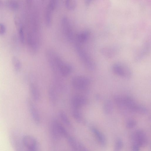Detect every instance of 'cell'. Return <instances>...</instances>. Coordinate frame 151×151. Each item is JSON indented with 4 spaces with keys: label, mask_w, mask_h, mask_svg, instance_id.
<instances>
[{
    "label": "cell",
    "mask_w": 151,
    "mask_h": 151,
    "mask_svg": "<svg viewBox=\"0 0 151 151\" xmlns=\"http://www.w3.org/2000/svg\"><path fill=\"white\" fill-rule=\"evenodd\" d=\"M49 65L52 71L58 72L61 76L66 77L71 73L72 68L71 66L64 61L57 54L52 50H50L47 55Z\"/></svg>",
    "instance_id": "1"
},
{
    "label": "cell",
    "mask_w": 151,
    "mask_h": 151,
    "mask_svg": "<svg viewBox=\"0 0 151 151\" xmlns=\"http://www.w3.org/2000/svg\"><path fill=\"white\" fill-rule=\"evenodd\" d=\"M76 49L80 59L86 67L90 71H94L96 68L95 64L88 54L80 44H77L76 45Z\"/></svg>",
    "instance_id": "2"
},
{
    "label": "cell",
    "mask_w": 151,
    "mask_h": 151,
    "mask_svg": "<svg viewBox=\"0 0 151 151\" xmlns=\"http://www.w3.org/2000/svg\"><path fill=\"white\" fill-rule=\"evenodd\" d=\"M112 70L118 76L127 79L130 78L132 76L131 70L123 64L116 63L114 64L112 67Z\"/></svg>",
    "instance_id": "3"
},
{
    "label": "cell",
    "mask_w": 151,
    "mask_h": 151,
    "mask_svg": "<svg viewBox=\"0 0 151 151\" xmlns=\"http://www.w3.org/2000/svg\"><path fill=\"white\" fill-rule=\"evenodd\" d=\"M91 82V80L89 78L80 76L74 77L71 81L73 87L79 90H84L87 89Z\"/></svg>",
    "instance_id": "4"
},
{
    "label": "cell",
    "mask_w": 151,
    "mask_h": 151,
    "mask_svg": "<svg viewBox=\"0 0 151 151\" xmlns=\"http://www.w3.org/2000/svg\"><path fill=\"white\" fill-rule=\"evenodd\" d=\"M134 143L138 144L140 147H144L148 144V140L146 133L143 130L136 131L133 135Z\"/></svg>",
    "instance_id": "5"
},
{
    "label": "cell",
    "mask_w": 151,
    "mask_h": 151,
    "mask_svg": "<svg viewBox=\"0 0 151 151\" xmlns=\"http://www.w3.org/2000/svg\"><path fill=\"white\" fill-rule=\"evenodd\" d=\"M61 26L65 36L69 41H72L73 39V31L70 21L67 17L62 18Z\"/></svg>",
    "instance_id": "6"
},
{
    "label": "cell",
    "mask_w": 151,
    "mask_h": 151,
    "mask_svg": "<svg viewBox=\"0 0 151 151\" xmlns=\"http://www.w3.org/2000/svg\"><path fill=\"white\" fill-rule=\"evenodd\" d=\"M57 4L56 1H51L48 4L45 13L46 24L48 27L51 26V23L53 12Z\"/></svg>",
    "instance_id": "7"
},
{
    "label": "cell",
    "mask_w": 151,
    "mask_h": 151,
    "mask_svg": "<svg viewBox=\"0 0 151 151\" xmlns=\"http://www.w3.org/2000/svg\"><path fill=\"white\" fill-rule=\"evenodd\" d=\"M27 105L31 116L35 123L37 125L40 123V115L37 107L31 100H27Z\"/></svg>",
    "instance_id": "8"
},
{
    "label": "cell",
    "mask_w": 151,
    "mask_h": 151,
    "mask_svg": "<svg viewBox=\"0 0 151 151\" xmlns=\"http://www.w3.org/2000/svg\"><path fill=\"white\" fill-rule=\"evenodd\" d=\"M22 144L26 150L38 147V143L36 139L29 135L24 136L22 139Z\"/></svg>",
    "instance_id": "9"
},
{
    "label": "cell",
    "mask_w": 151,
    "mask_h": 151,
    "mask_svg": "<svg viewBox=\"0 0 151 151\" xmlns=\"http://www.w3.org/2000/svg\"><path fill=\"white\" fill-rule=\"evenodd\" d=\"M87 102V99L84 96L76 95L73 96L71 100L72 108L80 109L82 106Z\"/></svg>",
    "instance_id": "10"
},
{
    "label": "cell",
    "mask_w": 151,
    "mask_h": 151,
    "mask_svg": "<svg viewBox=\"0 0 151 151\" xmlns=\"http://www.w3.org/2000/svg\"><path fill=\"white\" fill-rule=\"evenodd\" d=\"M50 132L52 138L56 141H58L62 137L57 127L56 121H53L50 127Z\"/></svg>",
    "instance_id": "11"
},
{
    "label": "cell",
    "mask_w": 151,
    "mask_h": 151,
    "mask_svg": "<svg viewBox=\"0 0 151 151\" xmlns=\"http://www.w3.org/2000/svg\"><path fill=\"white\" fill-rule=\"evenodd\" d=\"M29 89L33 99L36 102L39 101L40 98V94L36 85L34 83H31L29 85Z\"/></svg>",
    "instance_id": "12"
},
{
    "label": "cell",
    "mask_w": 151,
    "mask_h": 151,
    "mask_svg": "<svg viewBox=\"0 0 151 151\" xmlns=\"http://www.w3.org/2000/svg\"><path fill=\"white\" fill-rule=\"evenodd\" d=\"M91 130L93 133L95 135L100 144L103 146H104L106 144V140L105 137L98 129L94 127L91 128Z\"/></svg>",
    "instance_id": "13"
},
{
    "label": "cell",
    "mask_w": 151,
    "mask_h": 151,
    "mask_svg": "<svg viewBox=\"0 0 151 151\" xmlns=\"http://www.w3.org/2000/svg\"><path fill=\"white\" fill-rule=\"evenodd\" d=\"M49 96L51 104L53 105H56L57 102L58 98L57 90L55 87H51L49 88Z\"/></svg>",
    "instance_id": "14"
},
{
    "label": "cell",
    "mask_w": 151,
    "mask_h": 151,
    "mask_svg": "<svg viewBox=\"0 0 151 151\" xmlns=\"http://www.w3.org/2000/svg\"><path fill=\"white\" fill-rule=\"evenodd\" d=\"M90 36V32L85 30L79 33L77 36V40L80 43H84L88 40Z\"/></svg>",
    "instance_id": "15"
},
{
    "label": "cell",
    "mask_w": 151,
    "mask_h": 151,
    "mask_svg": "<svg viewBox=\"0 0 151 151\" xmlns=\"http://www.w3.org/2000/svg\"><path fill=\"white\" fill-rule=\"evenodd\" d=\"M67 139L68 143L71 148L75 151H78L81 143L73 137L69 135Z\"/></svg>",
    "instance_id": "16"
},
{
    "label": "cell",
    "mask_w": 151,
    "mask_h": 151,
    "mask_svg": "<svg viewBox=\"0 0 151 151\" xmlns=\"http://www.w3.org/2000/svg\"><path fill=\"white\" fill-rule=\"evenodd\" d=\"M113 104L112 102L109 100H107L104 102L103 106V111L106 115L111 114L113 111Z\"/></svg>",
    "instance_id": "17"
},
{
    "label": "cell",
    "mask_w": 151,
    "mask_h": 151,
    "mask_svg": "<svg viewBox=\"0 0 151 151\" xmlns=\"http://www.w3.org/2000/svg\"><path fill=\"white\" fill-rule=\"evenodd\" d=\"M72 115L74 119L79 123L83 121L82 115L79 109L72 108Z\"/></svg>",
    "instance_id": "18"
},
{
    "label": "cell",
    "mask_w": 151,
    "mask_h": 151,
    "mask_svg": "<svg viewBox=\"0 0 151 151\" xmlns=\"http://www.w3.org/2000/svg\"><path fill=\"white\" fill-rule=\"evenodd\" d=\"M59 115L61 120L63 123L69 127H72L71 124L66 114L63 111H61Z\"/></svg>",
    "instance_id": "19"
},
{
    "label": "cell",
    "mask_w": 151,
    "mask_h": 151,
    "mask_svg": "<svg viewBox=\"0 0 151 151\" xmlns=\"http://www.w3.org/2000/svg\"><path fill=\"white\" fill-rule=\"evenodd\" d=\"M56 123L58 130L61 136L67 138L69 135L66 129L60 123L57 121H56Z\"/></svg>",
    "instance_id": "20"
},
{
    "label": "cell",
    "mask_w": 151,
    "mask_h": 151,
    "mask_svg": "<svg viewBox=\"0 0 151 151\" xmlns=\"http://www.w3.org/2000/svg\"><path fill=\"white\" fill-rule=\"evenodd\" d=\"M14 69L16 72L20 71L21 68V64L19 60L15 57H13L12 60Z\"/></svg>",
    "instance_id": "21"
},
{
    "label": "cell",
    "mask_w": 151,
    "mask_h": 151,
    "mask_svg": "<svg viewBox=\"0 0 151 151\" xmlns=\"http://www.w3.org/2000/svg\"><path fill=\"white\" fill-rule=\"evenodd\" d=\"M4 4L6 7L11 9H16L19 7L18 3L15 1H6Z\"/></svg>",
    "instance_id": "22"
},
{
    "label": "cell",
    "mask_w": 151,
    "mask_h": 151,
    "mask_svg": "<svg viewBox=\"0 0 151 151\" xmlns=\"http://www.w3.org/2000/svg\"><path fill=\"white\" fill-rule=\"evenodd\" d=\"M76 1L73 0H68L65 3L66 7L70 10L74 9L77 6Z\"/></svg>",
    "instance_id": "23"
},
{
    "label": "cell",
    "mask_w": 151,
    "mask_h": 151,
    "mask_svg": "<svg viewBox=\"0 0 151 151\" xmlns=\"http://www.w3.org/2000/svg\"><path fill=\"white\" fill-rule=\"evenodd\" d=\"M148 110L146 107L142 105H138L136 113L142 114H146L148 113Z\"/></svg>",
    "instance_id": "24"
},
{
    "label": "cell",
    "mask_w": 151,
    "mask_h": 151,
    "mask_svg": "<svg viewBox=\"0 0 151 151\" xmlns=\"http://www.w3.org/2000/svg\"><path fill=\"white\" fill-rule=\"evenodd\" d=\"M123 143L122 140L118 139L115 146L113 151H121L123 147Z\"/></svg>",
    "instance_id": "25"
},
{
    "label": "cell",
    "mask_w": 151,
    "mask_h": 151,
    "mask_svg": "<svg viewBox=\"0 0 151 151\" xmlns=\"http://www.w3.org/2000/svg\"><path fill=\"white\" fill-rule=\"evenodd\" d=\"M137 125L136 121L133 119H130L127 121L126 127L128 129H132L135 127Z\"/></svg>",
    "instance_id": "26"
},
{
    "label": "cell",
    "mask_w": 151,
    "mask_h": 151,
    "mask_svg": "<svg viewBox=\"0 0 151 151\" xmlns=\"http://www.w3.org/2000/svg\"><path fill=\"white\" fill-rule=\"evenodd\" d=\"M19 26V36L20 40L23 43L25 41V37L23 29L22 27V25L20 23L18 24Z\"/></svg>",
    "instance_id": "27"
},
{
    "label": "cell",
    "mask_w": 151,
    "mask_h": 151,
    "mask_svg": "<svg viewBox=\"0 0 151 151\" xmlns=\"http://www.w3.org/2000/svg\"><path fill=\"white\" fill-rule=\"evenodd\" d=\"M6 28L5 25L1 23H0V35L4 34L6 31Z\"/></svg>",
    "instance_id": "28"
},
{
    "label": "cell",
    "mask_w": 151,
    "mask_h": 151,
    "mask_svg": "<svg viewBox=\"0 0 151 151\" xmlns=\"http://www.w3.org/2000/svg\"><path fill=\"white\" fill-rule=\"evenodd\" d=\"M140 147L136 143H134L133 146V151H140Z\"/></svg>",
    "instance_id": "29"
},
{
    "label": "cell",
    "mask_w": 151,
    "mask_h": 151,
    "mask_svg": "<svg viewBox=\"0 0 151 151\" xmlns=\"http://www.w3.org/2000/svg\"><path fill=\"white\" fill-rule=\"evenodd\" d=\"M26 151H38V147L34 148L26 149Z\"/></svg>",
    "instance_id": "30"
},
{
    "label": "cell",
    "mask_w": 151,
    "mask_h": 151,
    "mask_svg": "<svg viewBox=\"0 0 151 151\" xmlns=\"http://www.w3.org/2000/svg\"><path fill=\"white\" fill-rule=\"evenodd\" d=\"M3 4H4L2 2V1H0V7L3 6Z\"/></svg>",
    "instance_id": "31"
}]
</instances>
